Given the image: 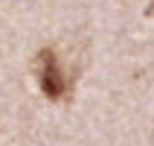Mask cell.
<instances>
[{
  "mask_svg": "<svg viewBox=\"0 0 154 146\" xmlns=\"http://www.w3.org/2000/svg\"><path fill=\"white\" fill-rule=\"evenodd\" d=\"M38 82H41V91L50 99H61V96L67 94V76H64V70H61V61L58 56L52 50H44L41 56H38Z\"/></svg>",
  "mask_w": 154,
  "mask_h": 146,
  "instance_id": "1",
  "label": "cell"
}]
</instances>
